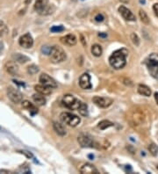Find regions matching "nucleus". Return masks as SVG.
<instances>
[{
    "label": "nucleus",
    "instance_id": "nucleus-12",
    "mask_svg": "<svg viewBox=\"0 0 158 174\" xmlns=\"http://www.w3.org/2000/svg\"><path fill=\"white\" fill-rule=\"evenodd\" d=\"M119 12L121 14V16L128 21H135V16L133 14V12L128 9L123 5H121L119 8Z\"/></svg>",
    "mask_w": 158,
    "mask_h": 174
},
{
    "label": "nucleus",
    "instance_id": "nucleus-41",
    "mask_svg": "<svg viewBox=\"0 0 158 174\" xmlns=\"http://www.w3.org/2000/svg\"><path fill=\"white\" fill-rule=\"evenodd\" d=\"M157 169H158V165H157Z\"/></svg>",
    "mask_w": 158,
    "mask_h": 174
},
{
    "label": "nucleus",
    "instance_id": "nucleus-21",
    "mask_svg": "<svg viewBox=\"0 0 158 174\" xmlns=\"http://www.w3.org/2000/svg\"><path fill=\"white\" fill-rule=\"evenodd\" d=\"M138 92L143 95V96H146V97H149L151 95V90L150 88L145 84H140L138 86Z\"/></svg>",
    "mask_w": 158,
    "mask_h": 174
},
{
    "label": "nucleus",
    "instance_id": "nucleus-39",
    "mask_svg": "<svg viewBox=\"0 0 158 174\" xmlns=\"http://www.w3.org/2000/svg\"><path fill=\"white\" fill-rule=\"evenodd\" d=\"M81 38H82V40H81V41L83 42V46H85V45H86V43L84 42V39H83V35H81Z\"/></svg>",
    "mask_w": 158,
    "mask_h": 174
},
{
    "label": "nucleus",
    "instance_id": "nucleus-28",
    "mask_svg": "<svg viewBox=\"0 0 158 174\" xmlns=\"http://www.w3.org/2000/svg\"><path fill=\"white\" fill-rule=\"evenodd\" d=\"M139 15H140V18H141V20H142L144 24H149V17L147 15V13H146L143 10H141V11H140Z\"/></svg>",
    "mask_w": 158,
    "mask_h": 174
},
{
    "label": "nucleus",
    "instance_id": "nucleus-5",
    "mask_svg": "<svg viewBox=\"0 0 158 174\" xmlns=\"http://www.w3.org/2000/svg\"><path fill=\"white\" fill-rule=\"evenodd\" d=\"M60 118L64 123L68 124L70 127H76L81 121L80 117L76 116L75 114H71V113H68V112L61 113L60 115Z\"/></svg>",
    "mask_w": 158,
    "mask_h": 174
},
{
    "label": "nucleus",
    "instance_id": "nucleus-11",
    "mask_svg": "<svg viewBox=\"0 0 158 174\" xmlns=\"http://www.w3.org/2000/svg\"><path fill=\"white\" fill-rule=\"evenodd\" d=\"M79 85L82 89L88 90L91 88V83H90V76L88 73H83L79 78Z\"/></svg>",
    "mask_w": 158,
    "mask_h": 174
},
{
    "label": "nucleus",
    "instance_id": "nucleus-18",
    "mask_svg": "<svg viewBox=\"0 0 158 174\" xmlns=\"http://www.w3.org/2000/svg\"><path fill=\"white\" fill-rule=\"evenodd\" d=\"M47 5H48V0H36L34 5V9L39 13H40Z\"/></svg>",
    "mask_w": 158,
    "mask_h": 174
},
{
    "label": "nucleus",
    "instance_id": "nucleus-36",
    "mask_svg": "<svg viewBox=\"0 0 158 174\" xmlns=\"http://www.w3.org/2000/svg\"><path fill=\"white\" fill-rule=\"evenodd\" d=\"M153 10H154L156 15L158 17V4H155V5H153Z\"/></svg>",
    "mask_w": 158,
    "mask_h": 174
},
{
    "label": "nucleus",
    "instance_id": "nucleus-40",
    "mask_svg": "<svg viewBox=\"0 0 158 174\" xmlns=\"http://www.w3.org/2000/svg\"><path fill=\"white\" fill-rule=\"evenodd\" d=\"M121 3H124V4H127V3H128V1L129 0H120Z\"/></svg>",
    "mask_w": 158,
    "mask_h": 174
},
{
    "label": "nucleus",
    "instance_id": "nucleus-29",
    "mask_svg": "<svg viewBox=\"0 0 158 174\" xmlns=\"http://www.w3.org/2000/svg\"><path fill=\"white\" fill-rule=\"evenodd\" d=\"M39 69H40L39 67L36 66L35 64H32V65L27 67V72L30 75H34V74H36V73L39 72Z\"/></svg>",
    "mask_w": 158,
    "mask_h": 174
},
{
    "label": "nucleus",
    "instance_id": "nucleus-22",
    "mask_svg": "<svg viewBox=\"0 0 158 174\" xmlns=\"http://www.w3.org/2000/svg\"><path fill=\"white\" fill-rule=\"evenodd\" d=\"M54 131L61 136H64L66 135V129L62 126V124H61L59 122H54Z\"/></svg>",
    "mask_w": 158,
    "mask_h": 174
},
{
    "label": "nucleus",
    "instance_id": "nucleus-8",
    "mask_svg": "<svg viewBox=\"0 0 158 174\" xmlns=\"http://www.w3.org/2000/svg\"><path fill=\"white\" fill-rule=\"evenodd\" d=\"M40 82L41 84L47 86L51 89L57 87V83L55 82V80L46 73H43L40 76Z\"/></svg>",
    "mask_w": 158,
    "mask_h": 174
},
{
    "label": "nucleus",
    "instance_id": "nucleus-3",
    "mask_svg": "<svg viewBox=\"0 0 158 174\" xmlns=\"http://www.w3.org/2000/svg\"><path fill=\"white\" fill-rule=\"evenodd\" d=\"M49 56H50L51 61L54 63H60L61 62L66 60V58H67L65 51L59 46H54L51 48Z\"/></svg>",
    "mask_w": 158,
    "mask_h": 174
},
{
    "label": "nucleus",
    "instance_id": "nucleus-1",
    "mask_svg": "<svg viewBox=\"0 0 158 174\" xmlns=\"http://www.w3.org/2000/svg\"><path fill=\"white\" fill-rule=\"evenodd\" d=\"M128 55V51L125 48L118 49L114 51L112 55L109 57L110 65L116 69L124 68L127 63V56Z\"/></svg>",
    "mask_w": 158,
    "mask_h": 174
},
{
    "label": "nucleus",
    "instance_id": "nucleus-16",
    "mask_svg": "<svg viewBox=\"0 0 158 174\" xmlns=\"http://www.w3.org/2000/svg\"><path fill=\"white\" fill-rule=\"evenodd\" d=\"M12 61H14L18 63H21V64H24L26 62H27L28 61H30V58L27 57L26 55H22L20 53H15L13 54L12 55Z\"/></svg>",
    "mask_w": 158,
    "mask_h": 174
},
{
    "label": "nucleus",
    "instance_id": "nucleus-35",
    "mask_svg": "<svg viewBox=\"0 0 158 174\" xmlns=\"http://www.w3.org/2000/svg\"><path fill=\"white\" fill-rule=\"evenodd\" d=\"M20 153H22V154H25L27 158H33V155H32V153H30L29 151H21Z\"/></svg>",
    "mask_w": 158,
    "mask_h": 174
},
{
    "label": "nucleus",
    "instance_id": "nucleus-26",
    "mask_svg": "<svg viewBox=\"0 0 158 174\" xmlns=\"http://www.w3.org/2000/svg\"><path fill=\"white\" fill-rule=\"evenodd\" d=\"M8 34V27L5 23L0 20V37H4Z\"/></svg>",
    "mask_w": 158,
    "mask_h": 174
},
{
    "label": "nucleus",
    "instance_id": "nucleus-33",
    "mask_svg": "<svg viewBox=\"0 0 158 174\" xmlns=\"http://www.w3.org/2000/svg\"><path fill=\"white\" fill-rule=\"evenodd\" d=\"M94 20L97 21V22H102L105 20V16L103 15L102 13H98L97 15L94 17Z\"/></svg>",
    "mask_w": 158,
    "mask_h": 174
},
{
    "label": "nucleus",
    "instance_id": "nucleus-19",
    "mask_svg": "<svg viewBox=\"0 0 158 174\" xmlns=\"http://www.w3.org/2000/svg\"><path fill=\"white\" fill-rule=\"evenodd\" d=\"M33 99L34 101V103L38 105V106H44L47 102L44 95L42 94H40V93H36V94H33Z\"/></svg>",
    "mask_w": 158,
    "mask_h": 174
},
{
    "label": "nucleus",
    "instance_id": "nucleus-14",
    "mask_svg": "<svg viewBox=\"0 0 158 174\" xmlns=\"http://www.w3.org/2000/svg\"><path fill=\"white\" fill-rule=\"evenodd\" d=\"M80 172L82 174H98V171L96 167L90 164H85L80 168Z\"/></svg>",
    "mask_w": 158,
    "mask_h": 174
},
{
    "label": "nucleus",
    "instance_id": "nucleus-7",
    "mask_svg": "<svg viewBox=\"0 0 158 174\" xmlns=\"http://www.w3.org/2000/svg\"><path fill=\"white\" fill-rule=\"evenodd\" d=\"M77 141H78L79 144L83 148H93V147L96 146L93 139L88 135L81 134L80 136L77 137Z\"/></svg>",
    "mask_w": 158,
    "mask_h": 174
},
{
    "label": "nucleus",
    "instance_id": "nucleus-2",
    "mask_svg": "<svg viewBox=\"0 0 158 174\" xmlns=\"http://www.w3.org/2000/svg\"><path fill=\"white\" fill-rule=\"evenodd\" d=\"M146 65L151 76L158 79V54H151L146 60Z\"/></svg>",
    "mask_w": 158,
    "mask_h": 174
},
{
    "label": "nucleus",
    "instance_id": "nucleus-10",
    "mask_svg": "<svg viewBox=\"0 0 158 174\" xmlns=\"http://www.w3.org/2000/svg\"><path fill=\"white\" fill-rule=\"evenodd\" d=\"M19 44L24 48H30L33 45V39L29 33L22 35L19 40Z\"/></svg>",
    "mask_w": 158,
    "mask_h": 174
},
{
    "label": "nucleus",
    "instance_id": "nucleus-9",
    "mask_svg": "<svg viewBox=\"0 0 158 174\" xmlns=\"http://www.w3.org/2000/svg\"><path fill=\"white\" fill-rule=\"evenodd\" d=\"M92 100L95 103V105H97L98 107H101V108H106V107L110 106L113 104V99L110 98L96 96V97L93 98Z\"/></svg>",
    "mask_w": 158,
    "mask_h": 174
},
{
    "label": "nucleus",
    "instance_id": "nucleus-27",
    "mask_svg": "<svg viewBox=\"0 0 158 174\" xmlns=\"http://www.w3.org/2000/svg\"><path fill=\"white\" fill-rule=\"evenodd\" d=\"M77 111L79 112V114L83 116H87L88 115V106L85 103L81 102V105L79 106V108L77 109Z\"/></svg>",
    "mask_w": 158,
    "mask_h": 174
},
{
    "label": "nucleus",
    "instance_id": "nucleus-31",
    "mask_svg": "<svg viewBox=\"0 0 158 174\" xmlns=\"http://www.w3.org/2000/svg\"><path fill=\"white\" fill-rule=\"evenodd\" d=\"M131 40H132L133 43L135 46L140 45V39H139L138 35H137L136 34H135V33L131 34Z\"/></svg>",
    "mask_w": 158,
    "mask_h": 174
},
{
    "label": "nucleus",
    "instance_id": "nucleus-6",
    "mask_svg": "<svg viewBox=\"0 0 158 174\" xmlns=\"http://www.w3.org/2000/svg\"><path fill=\"white\" fill-rule=\"evenodd\" d=\"M7 96L9 99L13 102L14 104H19L23 100L22 93L19 90L15 89L12 86H10L7 88Z\"/></svg>",
    "mask_w": 158,
    "mask_h": 174
},
{
    "label": "nucleus",
    "instance_id": "nucleus-23",
    "mask_svg": "<svg viewBox=\"0 0 158 174\" xmlns=\"http://www.w3.org/2000/svg\"><path fill=\"white\" fill-rule=\"evenodd\" d=\"M103 53V49H102V47L98 44H94L91 47V54L94 55V56H100Z\"/></svg>",
    "mask_w": 158,
    "mask_h": 174
},
{
    "label": "nucleus",
    "instance_id": "nucleus-25",
    "mask_svg": "<svg viewBox=\"0 0 158 174\" xmlns=\"http://www.w3.org/2000/svg\"><path fill=\"white\" fill-rule=\"evenodd\" d=\"M113 122H111V121H107V120H104V121H100L99 123H98V129H100L101 130H105V129H108V128H110V127H113Z\"/></svg>",
    "mask_w": 158,
    "mask_h": 174
},
{
    "label": "nucleus",
    "instance_id": "nucleus-37",
    "mask_svg": "<svg viewBox=\"0 0 158 174\" xmlns=\"http://www.w3.org/2000/svg\"><path fill=\"white\" fill-rule=\"evenodd\" d=\"M98 36H99V37H103V38H105V37L107 36V34H103V33H100V34H98Z\"/></svg>",
    "mask_w": 158,
    "mask_h": 174
},
{
    "label": "nucleus",
    "instance_id": "nucleus-34",
    "mask_svg": "<svg viewBox=\"0 0 158 174\" xmlns=\"http://www.w3.org/2000/svg\"><path fill=\"white\" fill-rule=\"evenodd\" d=\"M50 50H51V48L48 47V46H44V47L42 48V52L45 54V55H49Z\"/></svg>",
    "mask_w": 158,
    "mask_h": 174
},
{
    "label": "nucleus",
    "instance_id": "nucleus-17",
    "mask_svg": "<svg viewBox=\"0 0 158 174\" xmlns=\"http://www.w3.org/2000/svg\"><path fill=\"white\" fill-rule=\"evenodd\" d=\"M34 89H35V91H37L38 93H40V94H42V95H49L50 93H51V88H49V87H47V86H45V85H43V84H37V85H35L34 86Z\"/></svg>",
    "mask_w": 158,
    "mask_h": 174
},
{
    "label": "nucleus",
    "instance_id": "nucleus-38",
    "mask_svg": "<svg viewBox=\"0 0 158 174\" xmlns=\"http://www.w3.org/2000/svg\"><path fill=\"white\" fill-rule=\"evenodd\" d=\"M155 99H156V104L158 105V92H156V93H155Z\"/></svg>",
    "mask_w": 158,
    "mask_h": 174
},
{
    "label": "nucleus",
    "instance_id": "nucleus-4",
    "mask_svg": "<svg viewBox=\"0 0 158 174\" xmlns=\"http://www.w3.org/2000/svg\"><path fill=\"white\" fill-rule=\"evenodd\" d=\"M62 105L70 110H77L81 105V101L75 98L73 95L67 94L62 98Z\"/></svg>",
    "mask_w": 158,
    "mask_h": 174
},
{
    "label": "nucleus",
    "instance_id": "nucleus-20",
    "mask_svg": "<svg viewBox=\"0 0 158 174\" xmlns=\"http://www.w3.org/2000/svg\"><path fill=\"white\" fill-rule=\"evenodd\" d=\"M22 106L23 108H25V109H26V110H28L29 112H30L31 114H35L38 113V109L35 107V106H33L32 103H30L28 100H24L22 102Z\"/></svg>",
    "mask_w": 158,
    "mask_h": 174
},
{
    "label": "nucleus",
    "instance_id": "nucleus-30",
    "mask_svg": "<svg viewBox=\"0 0 158 174\" xmlns=\"http://www.w3.org/2000/svg\"><path fill=\"white\" fill-rule=\"evenodd\" d=\"M149 151L150 152L151 154L153 156H156L158 154V146H156L155 144H151L149 146Z\"/></svg>",
    "mask_w": 158,
    "mask_h": 174
},
{
    "label": "nucleus",
    "instance_id": "nucleus-24",
    "mask_svg": "<svg viewBox=\"0 0 158 174\" xmlns=\"http://www.w3.org/2000/svg\"><path fill=\"white\" fill-rule=\"evenodd\" d=\"M132 120H133V122H134V123H135V125H139V124H141L143 121V120H144V116H143L142 113L137 112V113L133 114V115H132Z\"/></svg>",
    "mask_w": 158,
    "mask_h": 174
},
{
    "label": "nucleus",
    "instance_id": "nucleus-15",
    "mask_svg": "<svg viewBox=\"0 0 158 174\" xmlns=\"http://www.w3.org/2000/svg\"><path fill=\"white\" fill-rule=\"evenodd\" d=\"M61 43L65 44L68 46H75L77 42V39L75 37L74 34H67L63 37L61 38Z\"/></svg>",
    "mask_w": 158,
    "mask_h": 174
},
{
    "label": "nucleus",
    "instance_id": "nucleus-13",
    "mask_svg": "<svg viewBox=\"0 0 158 174\" xmlns=\"http://www.w3.org/2000/svg\"><path fill=\"white\" fill-rule=\"evenodd\" d=\"M5 69L11 75H17L19 73V66L17 65V62L14 61L7 62L5 65Z\"/></svg>",
    "mask_w": 158,
    "mask_h": 174
},
{
    "label": "nucleus",
    "instance_id": "nucleus-32",
    "mask_svg": "<svg viewBox=\"0 0 158 174\" xmlns=\"http://www.w3.org/2000/svg\"><path fill=\"white\" fill-rule=\"evenodd\" d=\"M50 30L52 33H60V32L64 31V27L62 26H54L51 27Z\"/></svg>",
    "mask_w": 158,
    "mask_h": 174
}]
</instances>
